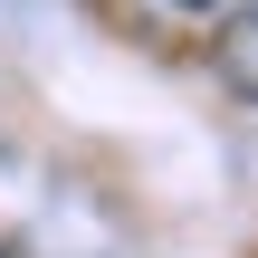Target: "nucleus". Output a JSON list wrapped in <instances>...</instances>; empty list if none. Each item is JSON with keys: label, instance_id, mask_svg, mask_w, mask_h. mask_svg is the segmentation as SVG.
I'll return each mask as SVG.
<instances>
[{"label": "nucleus", "instance_id": "obj_1", "mask_svg": "<svg viewBox=\"0 0 258 258\" xmlns=\"http://www.w3.org/2000/svg\"><path fill=\"white\" fill-rule=\"evenodd\" d=\"M220 77H230V96H258V10L220 29Z\"/></svg>", "mask_w": 258, "mask_h": 258}, {"label": "nucleus", "instance_id": "obj_2", "mask_svg": "<svg viewBox=\"0 0 258 258\" xmlns=\"http://www.w3.org/2000/svg\"><path fill=\"white\" fill-rule=\"evenodd\" d=\"M172 10H230V0H172Z\"/></svg>", "mask_w": 258, "mask_h": 258}]
</instances>
